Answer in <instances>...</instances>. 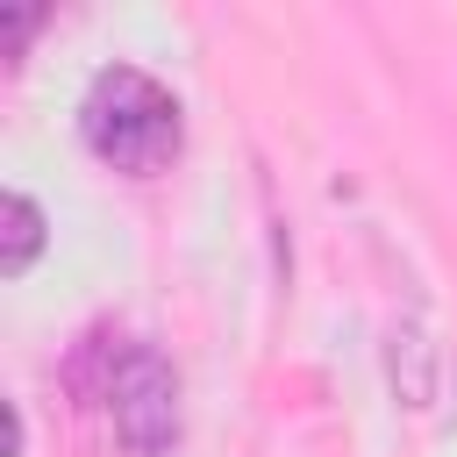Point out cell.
<instances>
[{
    "label": "cell",
    "mask_w": 457,
    "mask_h": 457,
    "mask_svg": "<svg viewBox=\"0 0 457 457\" xmlns=\"http://www.w3.org/2000/svg\"><path fill=\"white\" fill-rule=\"evenodd\" d=\"M79 121H86L93 157L114 164V171H136V179L164 171V164L179 157V136H186L179 100H171L150 71H136V64H107V71L93 79Z\"/></svg>",
    "instance_id": "cell-1"
},
{
    "label": "cell",
    "mask_w": 457,
    "mask_h": 457,
    "mask_svg": "<svg viewBox=\"0 0 457 457\" xmlns=\"http://www.w3.org/2000/svg\"><path fill=\"white\" fill-rule=\"evenodd\" d=\"M100 407H107L129 457H164L179 443V371L164 364L157 343H121V350L107 343Z\"/></svg>",
    "instance_id": "cell-2"
},
{
    "label": "cell",
    "mask_w": 457,
    "mask_h": 457,
    "mask_svg": "<svg viewBox=\"0 0 457 457\" xmlns=\"http://www.w3.org/2000/svg\"><path fill=\"white\" fill-rule=\"evenodd\" d=\"M386 371H393V393H400L407 407H428V400H436L443 350L428 343L421 321H393V336H386Z\"/></svg>",
    "instance_id": "cell-3"
},
{
    "label": "cell",
    "mask_w": 457,
    "mask_h": 457,
    "mask_svg": "<svg viewBox=\"0 0 457 457\" xmlns=\"http://www.w3.org/2000/svg\"><path fill=\"white\" fill-rule=\"evenodd\" d=\"M36 250H43V207L29 193H7V250H0V271L21 278L36 264Z\"/></svg>",
    "instance_id": "cell-4"
},
{
    "label": "cell",
    "mask_w": 457,
    "mask_h": 457,
    "mask_svg": "<svg viewBox=\"0 0 457 457\" xmlns=\"http://www.w3.org/2000/svg\"><path fill=\"white\" fill-rule=\"evenodd\" d=\"M36 21H43V14H36V7H29V14H7V21H0V50H7V57H14V50H21V36H29V29H36Z\"/></svg>",
    "instance_id": "cell-5"
}]
</instances>
